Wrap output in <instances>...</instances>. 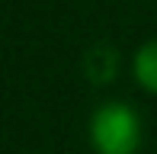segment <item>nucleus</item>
<instances>
[{
    "label": "nucleus",
    "instance_id": "f257e3e1",
    "mask_svg": "<svg viewBox=\"0 0 157 154\" xmlns=\"http://www.w3.org/2000/svg\"><path fill=\"white\" fill-rule=\"evenodd\" d=\"M90 144L96 154H138L141 116L122 100L103 103L90 119Z\"/></svg>",
    "mask_w": 157,
    "mask_h": 154
},
{
    "label": "nucleus",
    "instance_id": "f03ea898",
    "mask_svg": "<svg viewBox=\"0 0 157 154\" xmlns=\"http://www.w3.org/2000/svg\"><path fill=\"white\" fill-rule=\"evenodd\" d=\"M132 71H135V80H138V87L157 96V39L144 42V45L135 52Z\"/></svg>",
    "mask_w": 157,
    "mask_h": 154
}]
</instances>
